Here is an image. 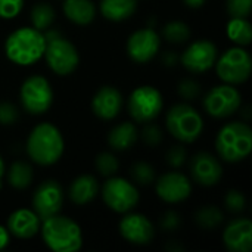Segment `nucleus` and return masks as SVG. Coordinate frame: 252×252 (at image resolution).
I'll list each match as a JSON object with an SVG mask.
<instances>
[{
	"instance_id": "f257e3e1",
	"label": "nucleus",
	"mask_w": 252,
	"mask_h": 252,
	"mask_svg": "<svg viewBox=\"0 0 252 252\" xmlns=\"http://www.w3.org/2000/svg\"><path fill=\"white\" fill-rule=\"evenodd\" d=\"M46 49V37L43 31L22 27L13 31L4 43L7 59L16 65L28 66L43 58Z\"/></svg>"
},
{
	"instance_id": "f03ea898",
	"label": "nucleus",
	"mask_w": 252,
	"mask_h": 252,
	"mask_svg": "<svg viewBox=\"0 0 252 252\" xmlns=\"http://www.w3.org/2000/svg\"><path fill=\"white\" fill-rule=\"evenodd\" d=\"M65 143L61 131L50 123H41L32 128L27 140V152L38 165H53L63 154Z\"/></svg>"
},
{
	"instance_id": "7ed1b4c3",
	"label": "nucleus",
	"mask_w": 252,
	"mask_h": 252,
	"mask_svg": "<svg viewBox=\"0 0 252 252\" xmlns=\"http://www.w3.org/2000/svg\"><path fill=\"white\" fill-rule=\"evenodd\" d=\"M41 236L47 248L55 252H77L83 247L80 226L69 217L61 214L43 220Z\"/></svg>"
},
{
	"instance_id": "20e7f679",
	"label": "nucleus",
	"mask_w": 252,
	"mask_h": 252,
	"mask_svg": "<svg viewBox=\"0 0 252 252\" xmlns=\"http://www.w3.org/2000/svg\"><path fill=\"white\" fill-rule=\"evenodd\" d=\"M216 149L227 162H239L252 151L251 127L241 121H233L221 127L216 139Z\"/></svg>"
},
{
	"instance_id": "39448f33",
	"label": "nucleus",
	"mask_w": 252,
	"mask_h": 252,
	"mask_svg": "<svg viewBox=\"0 0 252 252\" xmlns=\"http://www.w3.org/2000/svg\"><path fill=\"white\" fill-rule=\"evenodd\" d=\"M165 124L173 137L183 143L195 142L204 130V120L201 114L188 103L174 105L167 112Z\"/></svg>"
},
{
	"instance_id": "423d86ee",
	"label": "nucleus",
	"mask_w": 252,
	"mask_h": 252,
	"mask_svg": "<svg viewBox=\"0 0 252 252\" xmlns=\"http://www.w3.org/2000/svg\"><path fill=\"white\" fill-rule=\"evenodd\" d=\"M46 37V49L44 58L49 68L58 75H69L75 71L80 62L78 52L72 43L59 37L56 32L44 34Z\"/></svg>"
},
{
	"instance_id": "0eeeda50",
	"label": "nucleus",
	"mask_w": 252,
	"mask_h": 252,
	"mask_svg": "<svg viewBox=\"0 0 252 252\" xmlns=\"http://www.w3.org/2000/svg\"><path fill=\"white\" fill-rule=\"evenodd\" d=\"M216 62L217 63L214 65L217 68L219 77L227 84L235 86L245 83L251 75V55L242 46L227 49Z\"/></svg>"
},
{
	"instance_id": "6e6552de",
	"label": "nucleus",
	"mask_w": 252,
	"mask_h": 252,
	"mask_svg": "<svg viewBox=\"0 0 252 252\" xmlns=\"http://www.w3.org/2000/svg\"><path fill=\"white\" fill-rule=\"evenodd\" d=\"M164 100L158 89L140 86L128 97V112L137 123H151L162 111Z\"/></svg>"
},
{
	"instance_id": "1a4fd4ad",
	"label": "nucleus",
	"mask_w": 252,
	"mask_h": 252,
	"mask_svg": "<svg viewBox=\"0 0 252 252\" xmlns=\"http://www.w3.org/2000/svg\"><path fill=\"white\" fill-rule=\"evenodd\" d=\"M21 103L32 115L44 114L53 103V90L49 81L41 75L27 78L21 87Z\"/></svg>"
},
{
	"instance_id": "9d476101",
	"label": "nucleus",
	"mask_w": 252,
	"mask_h": 252,
	"mask_svg": "<svg viewBox=\"0 0 252 252\" xmlns=\"http://www.w3.org/2000/svg\"><path fill=\"white\" fill-rule=\"evenodd\" d=\"M103 202L115 213H128L139 202V192L136 186L121 177L108 179L102 188Z\"/></svg>"
},
{
	"instance_id": "9b49d317",
	"label": "nucleus",
	"mask_w": 252,
	"mask_h": 252,
	"mask_svg": "<svg viewBox=\"0 0 252 252\" xmlns=\"http://www.w3.org/2000/svg\"><path fill=\"white\" fill-rule=\"evenodd\" d=\"M242 103L241 92L232 84H221L213 87L204 99L205 111L214 118H226L235 114Z\"/></svg>"
},
{
	"instance_id": "f8f14e48",
	"label": "nucleus",
	"mask_w": 252,
	"mask_h": 252,
	"mask_svg": "<svg viewBox=\"0 0 252 252\" xmlns=\"http://www.w3.org/2000/svg\"><path fill=\"white\" fill-rule=\"evenodd\" d=\"M62 205L63 190L56 180H46L35 189L32 196V211L38 216L41 221L59 214Z\"/></svg>"
},
{
	"instance_id": "ddd939ff",
	"label": "nucleus",
	"mask_w": 252,
	"mask_h": 252,
	"mask_svg": "<svg viewBox=\"0 0 252 252\" xmlns=\"http://www.w3.org/2000/svg\"><path fill=\"white\" fill-rule=\"evenodd\" d=\"M219 50L210 40H198L192 43L182 55V63L186 69L201 74L214 66Z\"/></svg>"
},
{
	"instance_id": "4468645a",
	"label": "nucleus",
	"mask_w": 252,
	"mask_h": 252,
	"mask_svg": "<svg viewBox=\"0 0 252 252\" xmlns=\"http://www.w3.org/2000/svg\"><path fill=\"white\" fill-rule=\"evenodd\" d=\"M159 49V35L152 28H142L134 31L127 41V52L131 61L146 63L152 61Z\"/></svg>"
},
{
	"instance_id": "2eb2a0df",
	"label": "nucleus",
	"mask_w": 252,
	"mask_h": 252,
	"mask_svg": "<svg viewBox=\"0 0 252 252\" xmlns=\"http://www.w3.org/2000/svg\"><path fill=\"white\" fill-rule=\"evenodd\" d=\"M155 189H157V195L164 202L179 204L190 196L192 183L185 174L179 171H170L158 179Z\"/></svg>"
},
{
	"instance_id": "dca6fc26",
	"label": "nucleus",
	"mask_w": 252,
	"mask_h": 252,
	"mask_svg": "<svg viewBox=\"0 0 252 252\" xmlns=\"http://www.w3.org/2000/svg\"><path fill=\"white\" fill-rule=\"evenodd\" d=\"M121 236L134 245H146L155 236V227L143 214H127L120 221Z\"/></svg>"
},
{
	"instance_id": "f3484780",
	"label": "nucleus",
	"mask_w": 252,
	"mask_h": 252,
	"mask_svg": "<svg viewBox=\"0 0 252 252\" xmlns=\"http://www.w3.org/2000/svg\"><path fill=\"white\" fill-rule=\"evenodd\" d=\"M190 173L198 185L214 186L220 182L223 176V168L214 155L208 152H199L192 158Z\"/></svg>"
},
{
	"instance_id": "a211bd4d",
	"label": "nucleus",
	"mask_w": 252,
	"mask_h": 252,
	"mask_svg": "<svg viewBox=\"0 0 252 252\" xmlns=\"http://www.w3.org/2000/svg\"><path fill=\"white\" fill-rule=\"evenodd\" d=\"M224 247L232 252H250L252 250V223L250 219L232 220L223 232Z\"/></svg>"
},
{
	"instance_id": "6ab92c4d",
	"label": "nucleus",
	"mask_w": 252,
	"mask_h": 252,
	"mask_svg": "<svg viewBox=\"0 0 252 252\" xmlns=\"http://www.w3.org/2000/svg\"><path fill=\"white\" fill-rule=\"evenodd\" d=\"M93 112L102 120L115 118L123 108V96L120 90L111 86H105L96 92L92 100Z\"/></svg>"
},
{
	"instance_id": "aec40b11",
	"label": "nucleus",
	"mask_w": 252,
	"mask_h": 252,
	"mask_svg": "<svg viewBox=\"0 0 252 252\" xmlns=\"http://www.w3.org/2000/svg\"><path fill=\"white\" fill-rule=\"evenodd\" d=\"M40 221L41 220L32 210L21 208L10 214L7 220V230L19 239H30L40 230Z\"/></svg>"
},
{
	"instance_id": "412c9836",
	"label": "nucleus",
	"mask_w": 252,
	"mask_h": 252,
	"mask_svg": "<svg viewBox=\"0 0 252 252\" xmlns=\"http://www.w3.org/2000/svg\"><path fill=\"white\" fill-rule=\"evenodd\" d=\"M99 193V183L90 174L77 177L69 186V198L75 205H86L92 202Z\"/></svg>"
},
{
	"instance_id": "4be33fe9",
	"label": "nucleus",
	"mask_w": 252,
	"mask_h": 252,
	"mask_svg": "<svg viewBox=\"0 0 252 252\" xmlns=\"http://www.w3.org/2000/svg\"><path fill=\"white\" fill-rule=\"evenodd\" d=\"M63 12L74 24L87 25L96 16V6L92 0H65Z\"/></svg>"
},
{
	"instance_id": "5701e85b",
	"label": "nucleus",
	"mask_w": 252,
	"mask_h": 252,
	"mask_svg": "<svg viewBox=\"0 0 252 252\" xmlns=\"http://www.w3.org/2000/svg\"><path fill=\"white\" fill-rule=\"evenodd\" d=\"M139 137L137 128L133 123L124 121L118 126H115L108 136V143L115 151H127L130 149Z\"/></svg>"
},
{
	"instance_id": "b1692460",
	"label": "nucleus",
	"mask_w": 252,
	"mask_h": 252,
	"mask_svg": "<svg viewBox=\"0 0 252 252\" xmlns=\"http://www.w3.org/2000/svg\"><path fill=\"white\" fill-rule=\"evenodd\" d=\"M100 13L109 21L128 19L137 9V0H100Z\"/></svg>"
},
{
	"instance_id": "393cba45",
	"label": "nucleus",
	"mask_w": 252,
	"mask_h": 252,
	"mask_svg": "<svg viewBox=\"0 0 252 252\" xmlns=\"http://www.w3.org/2000/svg\"><path fill=\"white\" fill-rule=\"evenodd\" d=\"M227 35L238 46H248L252 40L251 24L247 18H232L227 24Z\"/></svg>"
},
{
	"instance_id": "a878e982",
	"label": "nucleus",
	"mask_w": 252,
	"mask_h": 252,
	"mask_svg": "<svg viewBox=\"0 0 252 252\" xmlns=\"http://www.w3.org/2000/svg\"><path fill=\"white\" fill-rule=\"evenodd\" d=\"M7 180L15 189H27L32 182V168L25 162H13L7 173Z\"/></svg>"
},
{
	"instance_id": "bb28decb",
	"label": "nucleus",
	"mask_w": 252,
	"mask_h": 252,
	"mask_svg": "<svg viewBox=\"0 0 252 252\" xmlns=\"http://www.w3.org/2000/svg\"><path fill=\"white\" fill-rule=\"evenodd\" d=\"M55 21V10L49 3H37L31 9V22L35 30L44 31Z\"/></svg>"
},
{
	"instance_id": "cd10ccee",
	"label": "nucleus",
	"mask_w": 252,
	"mask_h": 252,
	"mask_svg": "<svg viewBox=\"0 0 252 252\" xmlns=\"http://www.w3.org/2000/svg\"><path fill=\"white\" fill-rule=\"evenodd\" d=\"M195 219H196V223L199 227H202L205 230H214L216 227H219L223 223L224 216L217 207L208 205V207H202L196 213Z\"/></svg>"
},
{
	"instance_id": "c85d7f7f",
	"label": "nucleus",
	"mask_w": 252,
	"mask_h": 252,
	"mask_svg": "<svg viewBox=\"0 0 252 252\" xmlns=\"http://www.w3.org/2000/svg\"><path fill=\"white\" fill-rule=\"evenodd\" d=\"M162 35L165 37L167 41L174 43V44H180V43H185L189 40L190 28L188 24H185L182 21H173V22H168L162 28Z\"/></svg>"
},
{
	"instance_id": "c756f323",
	"label": "nucleus",
	"mask_w": 252,
	"mask_h": 252,
	"mask_svg": "<svg viewBox=\"0 0 252 252\" xmlns=\"http://www.w3.org/2000/svg\"><path fill=\"white\" fill-rule=\"evenodd\" d=\"M94 164H96L97 171H99L102 176H105V177L114 176V174L118 171V167H120L118 159H117L112 154H109V152H103V154L97 155Z\"/></svg>"
},
{
	"instance_id": "7c9ffc66",
	"label": "nucleus",
	"mask_w": 252,
	"mask_h": 252,
	"mask_svg": "<svg viewBox=\"0 0 252 252\" xmlns=\"http://www.w3.org/2000/svg\"><path fill=\"white\" fill-rule=\"evenodd\" d=\"M133 180L139 185H151L155 180V170L148 162H137L131 167L130 171Z\"/></svg>"
},
{
	"instance_id": "2f4dec72",
	"label": "nucleus",
	"mask_w": 252,
	"mask_h": 252,
	"mask_svg": "<svg viewBox=\"0 0 252 252\" xmlns=\"http://www.w3.org/2000/svg\"><path fill=\"white\" fill-rule=\"evenodd\" d=\"M252 10V0H227V12L232 18H248Z\"/></svg>"
},
{
	"instance_id": "473e14b6",
	"label": "nucleus",
	"mask_w": 252,
	"mask_h": 252,
	"mask_svg": "<svg viewBox=\"0 0 252 252\" xmlns=\"http://www.w3.org/2000/svg\"><path fill=\"white\" fill-rule=\"evenodd\" d=\"M224 205L232 213H242L245 210L247 201L239 190H229L224 196Z\"/></svg>"
},
{
	"instance_id": "72a5a7b5",
	"label": "nucleus",
	"mask_w": 252,
	"mask_h": 252,
	"mask_svg": "<svg viewBox=\"0 0 252 252\" xmlns=\"http://www.w3.org/2000/svg\"><path fill=\"white\" fill-rule=\"evenodd\" d=\"M199 93H201V86L198 81H195L192 78H186L179 83V94L183 99L193 100L199 96Z\"/></svg>"
},
{
	"instance_id": "f704fd0d",
	"label": "nucleus",
	"mask_w": 252,
	"mask_h": 252,
	"mask_svg": "<svg viewBox=\"0 0 252 252\" xmlns=\"http://www.w3.org/2000/svg\"><path fill=\"white\" fill-rule=\"evenodd\" d=\"M24 7V0H0V18L12 19Z\"/></svg>"
},
{
	"instance_id": "c9c22d12",
	"label": "nucleus",
	"mask_w": 252,
	"mask_h": 252,
	"mask_svg": "<svg viewBox=\"0 0 252 252\" xmlns=\"http://www.w3.org/2000/svg\"><path fill=\"white\" fill-rule=\"evenodd\" d=\"M142 139L149 146H157L162 140V131L155 124H146V127L142 130Z\"/></svg>"
},
{
	"instance_id": "e433bc0d",
	"label": "nucleus",
	"mask_w": 252,
	"mask_h": 252,
	"mask_svg": "<svg viewBox=\"0 0 252 252\" xmlns=\"http://www.w3.org/2000/svg\"><path fill=\"white\" fill-rule=\"evenodd\" d=\"M18 120L16 108L9 102H0V124L10 126Z\"/></svg>"
},
{
	"instance_id": "4c0bfd02",
	"label": "nucleus",
	"mask_w": 252,
	"mask_h": 252,
	"mask_svg": "<svg viewBox=\"0 0 252 252\" xmlns=\"http://www.w3.org/2000/svg\"><path fill=\"white\" fill-rule=\"evenodd\" d=\"M186 161V151L183 146L176 145L173 146L168 152H167V162L173 167V168H179L180 165H183Z\"/></svg>"
},
{
	"instance_id": "58836bf2",
	"label": "nucleus",
	"mask_w": 252,
	"mask_h": 252,
	"mask_svg": "<svg viewBox=\"0 0 252 252\" xmlns=\"http://www.w3.org/2000/svg\"><path fill=\"white\" fill-rule=\"evenodd\" d=\"M182 224V219L176 211H167L161 219V229L164 232H176Z\"/></svg>"
},
{
	"instance_id": "ea45409f",
	"label": "nucleus",
	"mask_w": 252,
	"mask_h": 252,
	"mask_svg": "<svg viewBox=\"0 0 252 252\" xmlns=\"http://www.w3.org/2000/svg\"><path fill=\"white\" fill-rule=\"evenodd\" d=\"M179 61V56L176 52H165L164 56H162V63L165 66H174Z\"/></svg>"
},
{
	"instance_id": "a19ab883",
	"label": "nucleus",
	"mask_w": 252,
	"mask_h": 252,
	"mask_svg": "<svg viewBox=\"0 0 252 252\" xmlns=\"http://www.w3.org/2000/svg\"><path fill=\"white\" fill-rule=\"evenodd\" d=\"M10 233H9V230L7 229H4L3 226H0V251L1 250H4L7 245H9V239H10V236H9Z\"/></svg>"
},
{
	"instance_id": "79ce46f5",
	"label": "nucleus",
	"mask_w": 252,
	"mask_h": 252,
	"mask_svg": "<svg viewBox=\"0 0 252 252\" xmlns=\"http://www.w3.org/2000/svg\"><path fill=\"white\" fill-rule=\"evenodd\" d=\"M183 1L186 3L188 7L198 9V7H201V6H204V3H205L207 0H183Z\"/></svg>"
},
{
	"instance_id": "37998d69",
	"label": "nucleus",
	"mask_w": 252,
	"mask_h": 252,
	"mask_svg": "<svg viewBox=\"0 0 252 252\" xmlns=\"http://www.w3.org/2000/svg\"><path fill=\"white\" fill-rule=\"evenodd\" d=\"M3 174H4V162L0 157V189H1V180H3Z\"/></svg>"
}]
</instances>
